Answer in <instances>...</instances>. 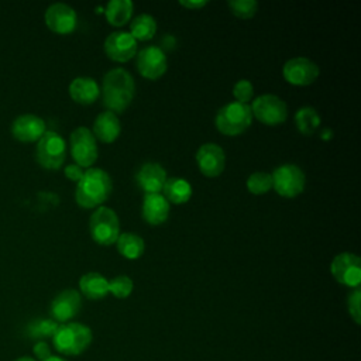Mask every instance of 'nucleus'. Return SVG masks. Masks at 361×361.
<instances>
[{
  "mask_svg": "<svg viewBox=\"0 0 361 361\" xmlns=\"http://www.w3.org/2000/svg\"><path fill=\"white\" fill-rule=\"evenodd\" d=\"M134 4L130 0H111L107 3L104 14L109 24L123 27L131 20Z\"/></svg>",
  "mask_w": 361,
  "mask_h": 361,
  "instance_id": "b1692460",
  "label": "nucleus"
},
{
  "mask_svg": "<svg viewBox=\"0 0 361 361\" xmlns=\"http://www.w3.org/2000/svg\"><path fill=\"white\" fill-rule=\"evenodd\" d=\"M59 323H56L52 319H39L34 320L28 324V337L31 338H48L55 334Z\"/></svg>",
  "mask_w": 361,
  "mask_h": 361,
  "instance_id": "cd10ccee",
  "label": "nucleus"
},
{
  "mask_svg": "<svg viewBox=\"0 0 361 361\" xmlns=\"http://www.w3.org/2000/svg\"><path fill=\"white\" fill-rule=\"evenodd\" d=\"M135 83L133 76L124 68L109 71L102 83V100L107 111L123 113L133 102Z\"/></svg>",
  "mask_w": 361,
  "mask_h": 361,
  "instance_id": "f257e3e1",
  "label": "nucleus"
},
{
  "mask_svg": "<svg viewBox=\"0 0 361 361\" xmlns=\"http://www.w3.org/2000/svg\"><path fill=\"white\" fill-rule=\"evenodd\" d=\"M135 180L145 193H161L166 180V172L162 165L157 162H147L138 169Z\"/></svg>",
  "mask_w": 361,
  "mask_h": 361,
  "instance_id": "a211bd4d",
  "label": "nucleus"
},
{
  "mask_svg": "<svg viewBox=\"0 0 361 361\" xmlns=\"http://www.w3.org/2000/svg\"><path fill=\"white\" fill-rule=\"evenodd\" d=\"M245 185L252 195H265L272 189V176L268 172H255L248 176Z\"/></svg>",
  "mask_w": 361,
  "mask_h": 361,
  "instance_id": "c85d7f7f",
  "label": "nucleus"
},
{
  "mask_svg": "<svg viewBox=\"0 0 361 361\" xmlns=\"http://www.w3.org/2000/svg\"><path fill=\"white\" fill-rule=\"evenodd\" d=\"M93 135L96 140L110 144L116 141L121 133V124L118 117L111 111L100 113L93 123Z\"/></svg>",
  "mask_w": 361,
  "mask_h": 361,
  "instance_id": "aec40b11",
  "label": "nucleus"
},
{
  "mask_svg": "<svg viewBox=\"0 0 361 361\" xmlns=\"http://www.w3.org/2000/svg\"><path fill=\"white\" fill-rule=\"evenodd\" d=\"M44 361H66V360L62 358V357H59V355H49V357L45 358Z\"/></svg>",
  "mask_w": 361,
  "mask_h": 361,
  "instance_id": "e433bc0d",
  "label": "nucleus"
},
{
  "mask_svg": "<svg viewBox=\"0 0 361 361\" xmlns=\"http://www.w3.org/2000/svg\"><path fill=\"white\" fill-rule=\"evenodd\" d=\"M111 178L102 168H89L76 183L75 200L80 207L93 209L107 200L111 193Z\"/></svg>",
  "mask_w": 361,
  "mask_h": 361,
  "instance_id": "f03ea898",
  "label": "nucleus"
},
{
  "mask_svg": "<svg viewBox=\"0 0 361 361\" xmlns=\"http://www.w3.org/2000/svg\"><path fill=\"white\" fill-rule=\"evenodd\" d=\"M272 188L282 197H296L306 185L305 172L295 164H283L274 169Z\"/></svg>",
  "mask_w": 361,
  "mask_h": 361,
  "instance_id": "0eeeda50",
  "label": "nucleus"
},
{
  "mask_svg": "<svg viewBox=\"0 0 361 361\" xmlns=\"http://www.w3.org/2000/svg\"><path fill=\"white\" fill-rule=\"evenodd\" d=\"M93 333L90 327L76 322H68L58 326L52 336V344L55 350L62 355H79L92 343Z\"/></svg>",
  "mask_w": 361,
  "mask_h": 361,
  "instance_id": "7ed1b4c3",
  "label": "nucleus"
},
{
  "mask_svg": "<svg viewBox=\"0 0 361 361\" xmlns=\"http://www.w3.org/2000/svg\"><path fill=\"white\" fill-rule=\"evenodd\" d=\"M35 158L45 169H59L66 158L65 140L55 131H45V134L37 141Z\"/></svg>",
  "mask_w": 361,
  "mask_h": 361,
  "instance_id": "423d86ee",
  "label": "nucleus"
},
{
  "mask_svg": "<svg viewBox=\"0 0 361 361\" xmlns=\"http://www.w3.org/2000/svg\"><path fill=\"white\" fill-rule=\"evenodd\" d=\"M179 4H180V6H183V7H186V8H189V10H199V8H203V7L207 4V1H203V0H200V1L180 0V1H179Z\"/></svg>",
  "mask_w": 361,
  "mask_h": 361,
  "instance_id": "c9c22d12",
  "label": "nucleus"
},
{
  "mask_svg": "<svg viewBox=\"0 0 361 361\" xmlns=\"http://www.w3.org/2000/svg\"><path fill=\"white\" fill-rule=\"evenodd\" d=\"M134 289V282L127 275H118L109 281V293L117 299H126L131 295Z\"/></svg>",
  "mask_w": 361,
  "mask_h": 361,
  "instance_id": "c756f323",
  "label": "nucleus"
},
{
  "mask_svg": "<svg viewBox=\"0 0 361 361\" xmlns=\"http://www.w3.org/2000/svg\"><path fill=\"white\" fill-rule=\"evenodd\" d=\"M169 203L162 193H145L142 199V219L151 226H159L169 216Z\"/></svg>",
  "mask_w": 361,
  "mask_h": 361,
  "instance_id": "6ab92c4d",
  "label": "nucleus"
},
{
  "mask_svg": "<svg viewBox=\"0 0 361 361\" xmlns=\"http://www.w3.org/2000/svg\"><path fill=\"white\" fill-rule=\"evenodd\" d=\"M252 123V113L250 104L231 102L223 106L214 118L216 128L224 135H240Z\"/></svg>",
  "mask_w": 361,
  "mask_h": 361,
  "instance_id": "20e7f679",
  "label": "nucleus"
},
{
  "mask_svg": "<svg viewBox=\"0 0 361 361\" xmlns=\"http://www.w3.org/2000/svg\"><path fill=\"white\" fill-rule=\"evenodd\" d=\"M69 94L79 104H92L100 96V87L93 78L78 76L69 85Z\"/></svg>",
  "mask_w": 361,
  "mask_h": 361,
  "instance_id": "412c9836",
  "label": "nucleus"
},
{
  "mask_svg": "<svg viewBox=\"0 0 361 361\" xmlns=\"http://www.w3.org/2000/svg\"><path fill=\"white\" fill-rule=\"evenodd\" d=\"M162 195L168 203L183 204L192 196V186L183 178H166L162 188Z\"/></svg>",
  "mask_w": 361,
  "mask_h": 361,
  "instance_id": "5701e85b",
  "label": "nucleus"
},
{
  "mask_svg": "<svg viewBox=\"0 0 361 361\" xmlns=\"http://www.w3.org/2000/svg\"><path fill=\"white\" fill-rule=\"evenodd\" d=\"M252 94H254V87H252V83L250 80L241 79L237 83H234L233 96H234L235 102L248 104V102L252 99Z\"/></svg>",
  "mask_w": 361,
  "mask_h": 361,
  "instance_id": "2f4dec72",
  "label": "nucleus"
},
{
  "mask_svg": "<svg viewBox=\"0 0 361 361\" xmlns=\"http://www.w3.org/2000/svg\"><path fill=\"white\" fill-rule=\"evenodd\" d=\"M104 52L109 59L116 62H127L137 52V41L130 32L116 31L111 32L104 41Z\"/></svg>",
  "mask_w": 361,
  "mask_h": 361,
  "instance_id": "dca6fc26",
  "label": "nucleus"
},
{
  "mask_svg": "<svg viewBox=\"0 0 361 361\" xmlns=\"http://www.w3.org/2000/svg\"><path fill=\"white\" fill-rule=\"evenodd\" d=\"M65 176L68 178V179H71V180H73V182H79L80 179H82V176H83V173H85V171H83V168H80L79 165H76V164H71V165H68V166H65Z\"/></svg>",
  "mask_w": 361,
  "mask_h": 361,
  "instance_id": "f704fd0d",
  "label": "nucleus"
},
{
  "mask_svg": "<svg viewBox=\"0 0 361 361\" xmlns=\"http://www.w3.org/2000/svg\"><path fill=\"white\" fill-rule=\"evenodd\" d=\"M334 279L348 288H358L361 283V259L353 252L337 254L330 265Z\"/></svg>",
  "mask_w": 361,
  "mask_h": 361,
  "instance_id": "9d476101",
  "label": "nucleus"
},
{
  "mask_svg": "<svg viewBox=\"0 0 361 361\" xmlns=\"http://www.w3.org/2000/svg\"><path fill=\"white\" fill-rule=\"evenodd\" d=\"M157 32V21L149 14H138L131 20L130 34L135 41H148Z\"/></svg>",
  "mask_w": 361,
  "mask_h": 361,
  "instance_id": "a878e982",
  "label": "nucleus"
},
{
  "mask_svg": "<svg viewBox=\"0 0 361 361\" xmlns=\"http://www.w3.org/2000/svg\"><path fill=\"white\" fill-rule=\"evenodd\" d=\"M319 66L305 56L292 58L282 68L283 79L293 86L312 85L319 78Z\"/></svg>",
  "mask_w": 361,
  "mask_h": 361,
  "instance_id": "9b49d317",
  "label": "nucleus"
},
{
  "mask_svg": "<svg viewBox=\"0 0 361 361\" xmlns=\"http://www.w3.org/2000/svg\"><path fill=\"white\" fill-rule=\"evenodd\" d=\"M92 238L100 245H111L120 235V223L116 212L106 206H99L89 219Z\"/></svg>",
  "mask_w": 361,
  "mask_h": 361,
  "instance_id": "39448f33",
  "label": "nucleus"
},
{
  "mask_svg": "<svg viewBox=\"0 0 361 361\" xmlns=\"http://www.w3.org/2000/svg\"><path fill=\"white\" fill-rule=\"evenodd\" d=\"M45 121L35 114H21L11 124V134L23 142L38 141L45 134Z\"/></svg>",
  "mask_w": 361,
  "mask_h": 361,
  "instance_id": "f3484780",
  "label": "nucleus"
},
{
  "mask_svg": "<svg viewBox=\"0 0 361 361\" xmlns=\"http://www.w3.org/2000/svg\"><path fill=\"white\" fill-rule=\"evenodd\" d=\"M228 7L235 17L247 20L255 16L258 3L255 0H231L228 1Z\"/></svg>",
  "mask_w": 361,
  "mask_h": 361,
  "instance_id": "7c9ffc66",
  "label": "nucleus"
},
{
  "mask_svg": "<svg viewBox=\"0 0 361 361\" xmlns=\"http://www.w3.org/2000/svg\"><path fill=\"white\" fill-rule=\"evenodd\" d=\"M79 289L87 299L99 300L109 295V281L99 272H87L80 276Z\"/></svg>",
  "mask_w": 361,
  "mask_h": 361,
  "instance_id": "4be33fe9",
  "label": "nucleus"
},
{
  "mask_svg": "<svg viewBox=\"0 0 361 361\" xmlns=\"http://www.w3.org/2000/svg\"><path fill=\"white\" fill-rule=\"evenodd\" d=\"M14 361H37V360L34 357H30V355H23V357L16 358Z\"/></svg>",
  "mask_w": 361,
  "mask_h": 361,
  "instance_id": "4c0bfd02",
  "label": "nucleus"
},
{
  "mask_svg": "<svg viewBox=\"0 0 361 361\" xmlns=\"http://www.w3.org/2000/svg\"><path fill=\"white\" fill-rule=\"evenodd\" d=\"M71 155L80 168H92L97 159V142L87 127H78L69 137Z\"/></svg>",
  "mask_w": 361,
  "mask_h": 361,
  "instance_id": "6e6552de",
  "label": "nucleus"
},
{
  "mask_svg": "<svg viewBox=\"0 0 361 361\" xmlns=\"http://www.w3.org/2000/svg\"><path fill=\"white\" fill-rule=\"evenodd\" d=\"M298 130L305 135H312L320 126V117L313 107H302L295 114Z\"/></svg>",
  "mask_w": 361,
  "mask_h": 361,
  "instance_id": "bb28decb",
  "label": "nucleus"
},
{
  "mask_svg": "<svg viewBox=\"0 0 361 361\" xmlns=\"http://www.w3.org/2000/svg\"><path fill=\"white\" fill-rule=\"evenodd\" d=\"M250 107L252 117L265 126L282 124L288 117L286 103L275 94H261Z\"/></svg>",
  "mask_w": 361,
  "mask_h": 361,
  "instance_id": "1a4fd4ad",
  "label": "nucleus"
},
{
  "mask_svg": "<svg viewBox=\"0 0 361 361\" xmlns=\"http://www.w3.org/2000/svg\"><path fill=\"white\" fill-rule=\"evenodd\" d=\"M196 162L199 171L207 176H219L226 168V154L223 148L214 142H206L199 147L196 152Z\"/></svg>",
  "mask_w": 361,
  "mask_h": 361,
  "instance_id": "2eb2a0df",
  "label": "nucleus"
},
{
  "mask_svg": "<svg viewBox=\"0 0 361 361\" xmlns=\"http://www.w3.org/2000/svg\"><path fill=\"white\" fill-rule=\"evenodd\" d=\"M118 252L127 259H137L144 254L145 244L144 240L135 233H123L118 235L117 241Z\"/></svg>",
  "mask_w": 361,
  "mask_h": 361,
  "instance_id": "393cba45",
  "label": "nucleus"
},
{
  "mask_svg": "<svg viewBox=\"0 0 361 361\" xmlns=\"http://www.w3.org/2000/svg\"><path fill=\"white\" fill-rule=\"evenodd\" d=\"M32 353H34V355H35L39 361H44L45 358H48L49 355H52L48 343H45V341H42V340H39V341H37V343L34 344Z\"/></svg>",
  "mask_w": 361,
  "mask_h": 361,
  "instance_id": "72a5a7b5",
  "label": "nucleus"
},
{
  "mask_svg": "<svg viewBox=\"0 0 361 361\" xmlns=\"http://www.w3.org/2000/svg\"><path fill=\"white\" fill-rule=\"evenodd\" d=\"M361 290L360 288H355L347 298V309L351 316V319L355 322V324L361 323Z\"/></svg>",
  "mask_w": 361,
  "mask_h": 361,
  "instance_id": "473e14b6",
  "label": "nucleus"
},
{
  "mask_svg": "<svg viewBox=\"0 0 361 361\" xmlns=\"http://www.w3.org/2000/svg\"><path fill=\"white\" fill-rule=\"evenodd\" d=\"M82 307V296L76 289H65L59 292L51 302L49 313L56 323H68Z\"/></svg>",
  "mask_w": 361,
  "mask_h": 361,
  "instance_id": "ddd939ff",
  "label": "nucleus"
},
{
  "mask_svg": "<svg viewBox=\"0 0 361 361\" xmlns=\"http://www.w3.org/2000/svg\"><path fill=\"white\" fill-rule=\"evenodd\" d=\"M45 24L52 32L66 35L75 31L78 16L71 6L65 3H55L45 11Z\"/></svg>",
  "mask_w": 361,
  "mask_h": 361,
  "instance_id": "4468645a",
  "label": "nucleus"
},
{
  "mask_svg": "<svg viewBox=\"0 0 361 361\" xmlns=\"http://www.w3.org/2000/svg\"><path fill=\"white\" fill-rule=\"evenodd\" d=\"M135 63L140 75L149 80L159 79L166 72V68H168L166 55L159 47H155V45L142 48L137 54Z\"/></svg>",
  "mask_w": 361,
  "mask_h": 361,
  "instance_id": "f8f14e48",
  "label": "nucleus"
}]
</instances>
